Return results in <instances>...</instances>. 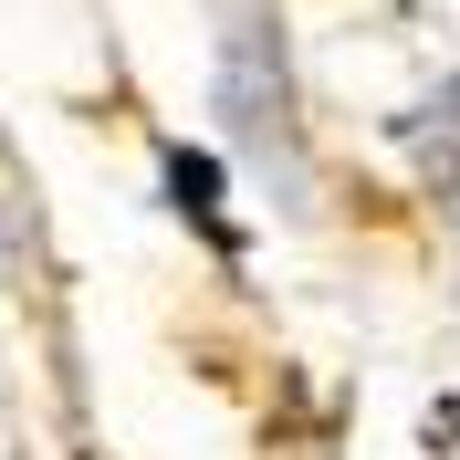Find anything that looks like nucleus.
I'll return each instance as SVG.
<instances>
[{
	"instance_id": "f257e3e1",
	"label": "nucleus",
	"mask_w": 460,
	"mask_h": 460,
	"mask_svg": "<svg viewBox=\"0 0 460 460\" xmlns=\"http://www.w3.org/2000/svg\"><path fill=\"white\" fill-rule=\"evenodd\" d=\"M408 137H419V168H429V178H439V199H450V209H460V84H450V94H439V105H429V115H419V126H408Z\"/></svg>"
},
{
	"instance_id": "f03ea898",
	"label": "nucleus",
	"mask_w": 460,
	"mask_h": 460,
	"mask_svg": "<svg viewBox=\"0 0 460 460\" xmlns=\"http://www.w3.org/2000/svg\"><path fill=\"white\" fill-rule=\"evenodd\" d=\"M168 189L189 199V220H199L209 241H230V230H220V209H209V199H220V168H209V157H189V146H178V157H168Z\"/></svg>"
}]
</instances>
